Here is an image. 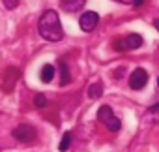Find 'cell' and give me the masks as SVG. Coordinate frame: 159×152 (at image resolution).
<instances>
[{"mask_svg":"<svg viewBox=\"0 0 159 152\" xmlns=\"http://www.w3.org/2000/svg\"><path fill=\"white\" fill-rule=\"evenodd\" d=\"M38 30H39V36L45 40V41H60L64 38V30L60 26V19H58V13L54 10H47L41 17H39V25H38Z\"/></svg>","mask_w":159,"mask_h":152,"instance_id":"obj_1","label":"cell"},{"mask_svg":"<svg viewBox=\"0 0 159 152\" xmlns=\"http://www.w3.org/2000/svg\"><path fill=\"white\" fill-rule=\"evenodd\" d=\"M98 118H99V122H103V124L107 126L109 131H120V128H122L120 118L112 113V109H111L109 105H101V107H99Z\"/></svg>","mask_w":159,"mask_h":152,"instance_id":"obj_2","label":"cell"},{"mask_svg":"<svg viewBox=\"0 0 159 152\" xmlns=\"http://www.w3.org/2000/svg\"><path fill=\"white\" fill-rule=\"evenodd\" d=\"M142 45V36L140 34H127L120 40L114 41V49L120 53H127V51H135Z\"/></svg>","mask_w":159,"mask_h":152,"instance_id":"obj_3","label":"cell"},{"mask_svg":"<svg viewBox=\"0 0 159 152\" xmlns=\"http://www.w3.org/2000/svg\"><path fill=\"white\" fill-rule=\"evenodd\" d=\"M148 83V71L142 68H137L131 75H129V87L133 90H142Z\"/></svg>","mask_w":159,"mask_h":152,"instance_id":"obj_4","label":"cell"},{"mask_svg":"<svg viewBox=\"0 0 159 152\" xmlns=\"http://www.w3.org/2000/svg\"><path fill=\"white\" fill-rule=\"evenodd\" d=\"M99 23V15L96 12H84L79 19V26H81L83 32H92Z\"/></svg>","mask_w":159,"mask_h":152,"instance_id":"obj_5","label":"cell"},{"mask_svg":"<svg viewBox=\"0 0 159 152\" xmlns=\"http://www.w3.org/2000/svg\"><path fill=\"white\" fill-rule=\"evenodd\" d=\"M11 135H13L17 141L26 143V141H32V139L36 137V130H34L30 124H21V126H17V128L11 131Z\"/></svg>","mask_w":159,"mask_h":152,"instance_id":"obj_6","label":"cell"},{"mask_svg":"<svg viewBox=\"0 0 159 152\" xmlns=\"http://www.w3.org/2000/svg\"><path fill=\"white\" fill-rule=\"evenodd\" d=\"M86 4V0H60V6L64 12H79L83 6Z\"/></svg>","mask_w":159,"mask_h":152,"instance_id":"obj_7","label":"cell"},{"mask_svg":"<svg viewBox=\"0 0 159 152\" xmlns=\"http://www.w3.org/2000/svg\"><path fill=\"white\" fill-rule=\"evenodd\" d=\"M39 77H41V81H43V83H51V81H52V77H54V68H52L51 64H45V66L41 68Z\"/></svg>","mask_w":159,"mask_h":152,"instance_id":"obj_8","label":"cell"},{"mask_svg":"<svg viewBox=\"0 0 159 152\" xmlns=\"http://www.w3.org/2000/svg\"><path fill=\"white\" fill-rule=\"evenodd\" d=\"M101 94H103V85H101L99 81H96V83H92V85L88 87V98L98 100Z\"/></svg>","mask_w":159,"mask_h":152,"instance_id":"obj_9","label":"cell"},{"mask_svg":"<svg viewBox=\"0 0 159 152\" xmlns=\"http://www.w3.org/2000/svg\"><path fill=\"white\" fill-rule=\"evenodd\" d=\"M60 83L64 87L71 83V75H69V69H67V64L66 62H60Z\"/></svg>","mask_w":159,"mask_h":152,"instance_id":"obj_10","label":"cell"},{"mask_svg":"<svg viewBox=\"0 0 159 152\" xmlns=\"http://www.w3.org/2000/svg\"><path fill=\"white\" fill-rule=\"evenodd\" d=\"M146 120H150V122H159V103H155V105H152V107L148 109Z\"/></svg>","mask_w":159,"mask_h":152,"instance_id":"obj_11","label":"cell"},{"mask_svg":"<svg viewBox=\"0 0 159 152\" xmlns=\"http://www.w3.org/2000/svg\"><path fill=\"white\" fill-rule=\"evenodd\" d=\"M69 145H71V133L66 131L64 137H62V141H60V145H58V150H60V152H66V150L69 148Z\"/></svg>","mask_w":159,"mask_h":152,"instance_id":"obj_12","label":"cell"},{"mask_svg":"<svg viewBox=\"0 0 159 152\" xmlns=\"http://www.w3.org/2000/svg\"><path fill=\"white\" fill-rule=\"evenodd\" d=\"M34 103H36V107H43V105L47 103V98H45L43 94H38V96L34 98Z\"/></svg>","mask_w":159,"mask_h":152,"instance_id":"obj_13","label":"cell"},{"mask_svg":"<svg viewBox=\"0 0 159 152\" xmlns=\"http://www.w3.org/2000/svg\"><path fill=\"white\" fill-rule=\"evenodd\" d=\"M142 4H144V0H133V6L135 8H140Z\"/></svg>","mask_w":159,"mask_h":152,"instance_id":"obj_14","label":"cell"},{"mask_svg":"<svg viewBox=\"0 0 159 152\" xmlns=\"http://www.w3.org/2000/svg\"><path fill=\"white\" fill-rule=\"evenodd\" d=\"M114 2H120V4H133V0H114Z\"/></svg>","mask_w":159,"mask_h":152,"instance_id":"obj_15","label":"cell"},{"mask_svg":"<svg viewBox=\"0 0 159 152\" xmlns=\"http://www.w3.org/2000/svg\"><path fill=\"white\" fill-rule=\"evenodd\" d=\"M153 26H155V28L159 30V19H155V21H153Z\"/></svg>","mask_w":159,"mask_h":152,"instance_id":"obj_16","label":"cell"},{"mask_svg":"<svg viewBox=\"0 0 159 152\" xmlns=\"http://www.w3.org/2000/svg\"><path fill=\"white\" fill-rule=\"evenodd\" d=\"M157 87H159V77H157Z\"/></svg>","mask_w":159,"mask_h":152,"instance_id":"obj_17","label":"cell"}]
</instances>
